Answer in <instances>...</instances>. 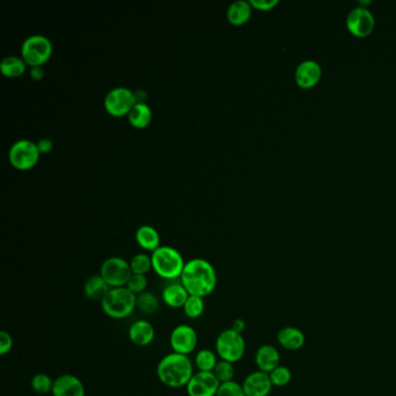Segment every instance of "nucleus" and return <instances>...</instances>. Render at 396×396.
<instances>
[{"mask_svg": "<svg viewBox=\"0 0 396 396\" xmlns=\"http://www.w3.org/2000/svg\"><path fill=\"white\" fill-rule=\"evenodd\" d=\"M179 280L189 295L206 298L214 293L218 286V273L211 263L206 259L193 258L186 262Z\"/></svg>", "mask_w": 396, "mask_h": 396, "instance_id": "1", "label": "nucleus"}, {"mask_svg": "<svg viewBox=\"0 0 396 396\" xmlns=\"http://www.w3.org/2000/svg\"><path fill=\"white\" fill-rule=\"evenodd\" d=\"M194 364L189 356L170 352L157 364V378L169 388L186 387L194 375Z\"/></svg>", "mask_w": 396, "mask_h": 396, "instance_id": "2", "label": "nucleus"}, {"mask_svg": "<svg viewBox=\"0 0 396 396\" xmlns=\"http://www.w3.org/2000/svg\"><path fill=\"white\" fill-rule=\"evenodd\" d=\"M153 271L162 279L176 281L180 279L186 262L177 249L160 245L151 254Z\"/></svg>", "mask_w": 396, "mask_h": 396, "instance_id": "3", "label": "nucleus"}, {"mask_svg": "<svg viewBox=\"0 0 396 396\" xmlns=\"http://www.w3.org/2000/svg\"><path fill=\"white\" fill-rule=\"evenodd\" d=\"M102 312L113 320H124L136 309V295L127 287L111 288L100 302Z\"/></svg>", "mask_w": 396, "mask_h": 396, "instance_id": "4", "label": "nucleus"}, {"mask_svg": "<svg viewBox=\"0 0 396 396\" xmlns=\"http://www.w3.org/2000/svg\"><path fill=\"white\" fill-rule=\"evenodd\" d=\"M215 352L218 359L236 364L243 359L247 351V343L243 334L236 332L232 328L222 330L215 339Z\"/></svg>", "mask_w": 396, "mask_h": 396, "instance_id": "5", "label": "nucleus"}, {"mask_svg": "<svg viewBox=\"0 0 396 396\" xmlns=\"http://www.w3.org/2000/svg\"><path fill=\"white\" fill-rule=\"evenodd\" d=\"M41 153L37 148V142H33L27 138L18 140L13 143L8 153V160L12 167L19 171H28L33 169L39 160Z\"/></svg>", "mask_w": 396, "mask_h": 396, "instance_id": "6", "label": "nucleus"}, {"mask_svg": "<svg viewBox=\"0 0 396 396\" xmlns=\"http://www.w3.org/2000/svg\"><path fill=\"white\" fill-rule=\"evenodd\" d=\"M53 55V44L48 37L44 35H32L27 37L21 47V57L26 64L33 66H42L47 63Z\"/></svg>", "mask_w": 396, "mask_h": 396, "instance_id": "7", "label": "nucleus"}, {"mask_svg": "<svg viewBox=\"0 0 396 396\" xmlns=\"http://www.w3.org/2000/svg\"><path fill=\"white\" fill-rule=\"evenodd\" d=\"M99 274L104 278L109 287H126L128 280L133 276L131 264L121 257H109L100 266Z\"/></svg>", "mask_w": 396, "mask_h": 396, "instance_id": "8", "label": "nucleus"}, {"mask_svg": "<svg viewBox=\"0 0 396 396\" xmlns=\"http://www.w3.org/2000/svg\"><path fill=\"white\" fill-rule=\"evenodd\" d=\"M136 105L135 92L127 88H114L106 95L104 100L106 112L112 117H124Z\"/></svg>", "mask_w": 396, "mask_h": 396, "instance_id": "9", "label": "nucleus"}, {"mask_svg": "<svg viewBox=\"0 0 396 396\" xmlns=\"http://www.w3.org/2000/svg\"><path fill=\"white\" fill-rule=\"evenodd\" d=\"M198 334L196 329L189 324H179L173 328L170 334V348L172 352L179 353L182 356H189L194 352L198 346Z\"/></svg>", "mask_w": 396, "mask_h": 396, "instance_id": "10", "label": "nucleus"}, {"mask_svg": "<svg viewBox=\"0 0 396 396\" xmlns=\"http://www.w3.org/2000/svg\"><path fill=\"white\" fill-rule=\"evenodd\" d=\"M220 385L213 372L196 371L185 388L189 396H216Z\"/></svg>", "mask_w": 396, "mask_h": 396, "instance_id": "11", "label": "nucleus"}, {"mask_svg": "<svg viewBox=\"0 0 396 396\" xmlns=\"http://www.w3.org/2000/svg\"><path fill=\"white\" fill-rule=\"evenodd\" d=\"M375 17L365 8H355L346 18L348 30L358 37H365L375 28Z\"/></svg>", "mask_w": 396, "mask_h": 396, "instance_id": "12", "label": "nucleus"}, {"mask_svg": "<svg viewBox=\"0 0 396 396\" xmlns=\"http://www.w3.org/2000/svg\"><path fill=\"white\" fill-rule=\"evenodd\" d=\"M242 387L247 396H269L273 385L269 373L257 370L245 377Z\"/></svg>", "mask_w": 396, "mask_h": 396, "instance_id": "13", "label": "nucleus"}, {"mask_svg": "<svg viewBox=\"0 0 396 396\" xmlns=\"http://www.w3.org/2000/svg\"><path fill=\"white\" fill-rule=\"evenodd\" d=\"M51 394L53 396H85L86 389L77 375L66 373L55 379Z\"/></svg>", "mask_w": 396, "mask_h": 396, "instance_id": "14", "label": "nucleus"}, {"mask_svg": "<svg viewBox=\"0 0 396 396\" xmlns=\"http://www.w3.org/2000/svg\"><path fill=\"white\" fill-rule=\"evenodd\" d=\"M322 76V69L319 63L312 59L300 63L295 71V80L302 88H310L315 86Z\"/></svg>", "mask_w": 396, "mask_h": 396, "instance_id": "15", "label": "nucleus"}, {"mask_svg": "<svg viewBox=\"0 0 396 396\" xmlns=\"http://www.w3.org/2000/svg\"><path fill=\"white\" fill-rule=\"evenodd\" d=\"M156 336L155 328L149 321L138 320L131 324L128 329V337L136 346H148L153 342Z\"/></svg>", "mask_w": 396, "mask_h": 396, "instance_id": "16", "label": "nucleus"}, {"mask_svg": "<svg viewBox=\"0 0 396 396\" xmlns=\"http://www.w3.org/2000/svg\"><path fill=\"white\" fill-rule=\"evenodd\" d=\"M189 296V292L186 291L180 280L169 281V284L163 288L162 294H160V299H162V302H164V305L173 309H182Z\"/></svg>", "mask_w": 396, "mask_h": 396, "instance_id": "17", "label": "nucleus"}, {"mask_svg": "<svg viewBox=\"0 0 396 396\" xmlns=\"http://www.w3.org/2000/svg\"><path fill=\"white\" fill-rule=\"evenodd\" d=\"M254 363L259 371L271 373L280 365L279 351L270 344L259 346L254 355Z\"/></svg>", "mask_w": 396, "mask_h": 396, "instance_id": "18", "label": "nucleus"}, {"mask_svg": "<svg viewBox=\"0 0 396 396\" xmlns=\"http://www.w3.org/2000/svg\"><path fill=\"white\" fill-rule=\"evenodd\" d=\"M276 341L285 350L298 351L305 346V336L299 328L285 327L276 334Z\"/></svg>", "mask_w": 396, "mask_h": 396, "instance_id": "19", "label": "nucleus"}, {"mask_svg": "<svg viewBox=\"0 0 396 396\" xmlns=\"http://www.w3.org/2000/svg\"><path fill=\"white\" fill-rule=\"evenodd\" d=\"M135 240L138 247L144 251H149L153 254L160 247V236L151 225H141L135 234Z\"/></svg>", "mask_w": 396, "mask_h": 396, "instance_id": "20", "label": "nucleus"}, {"mask_svg": "<svg viewBox=\"0 0 396 396\" xmlns=\"http://www.w3.org/2000/svg\"><path fill=\"white\" fill-rule=\"evenodd\" d=\"M109 290L111 287L100 274H93L84 284V294L92 301L102 302Z\"/></svg>", "mask_w": 396, "mask_h": 396, "instance_id": "21", "label": "nucleus"}, {"mask_svg": "<svg viewBox=\"0 0 396 396\" xmlns=\"http://www.w3.org/2000/svg\"><path fill=\"white\" fill-rule=\"evenodd\" d=\"M251 13H252V6L250 1L237 0L228 8L227 19L232 25H244L250 19Z\"/></svg>", "mask_w": 396, "mask_h": 396, "instance_id": "22", "label": "nucleus"}, {"mask_svg": "<svg viewBox=\"0 0 396 396\" xmlns=\"http://www.w3.org/2000/svg\"><path fill=\"white\" fill-rule=\"evenodd\" d=\"M153 120V112L147 102H136L131 113L128 114V121L133 127L143 129L148 127Z\"/></svg>", "mask_w": 396, "mask_h": 396, "instance_id": "23", "label": "nucleus"}, {"mask_svg": "<svg viewBox=\"0 0 396 396\" xmlns=\"http://www.w3.org/2000/svg\"><path fill=\"white\" fill-rule=\"evenodd\" d=\"M27 70V64L22 57L11 55L5 57L0 63V73L6 78H18L21 77Z\"/></svg>", "mask_w": 396, "mask_h": 396, "instance_id": "24", "label": "nucleus"}, {"mask_svg": "<svg viewBox=\"0 0 396 396\" xmlns=\"http://www.w3.org/2000/svg\"><path fill=\"white\" fill-rule=\"evenodd\" d=\"M218 357L215 352V350L201 349L196 353L193 364L196 367V371L200 372H213L214 371L216 364L218 363Z\"/></svg>", "mask_w": 396, "mask_h": 396, "instance_id": "25", "label": "nucleus"}, {"mask_svg": "<svg viewBox=\"0 0 396 396\" xmlns=\"http://www.w3.org/2000/svg\"><path fill=\"white\" fill-rule=\"evenodd\" d=\"M160 300L153 292H143L136 296V309L144 315L156 314L160 309Z\"/></svg>", "mask_w": 396, "mask_h": 396, "instance_id": "26", "label": "nucleus"}, {"mask_svg": "<svg viewBox=\"0 0 396 396\" xmlns=\"http://www.w3.org/2000/svg\"><path fill=\"white\" fill-rule=\"evenodd\" d=\"M205 298L196 296V295H189V299L186 300L185 305L182 307V312L185 314L186 317L191 320H196L202 317L205 313Z\"/></svg>", "mask_w": 396, "mask_h": 396, "instance_id": "27", "label": "nucleus"}, {"mask_svg": "<svg viewBox=\"0 0 396 396\" xmlns=\"http://www.w3.org/2000/svg\"><path fill=\"white\" fill-rule=\"evenodd\" d=\"M131 269L133 274H142L147 276L153 270V262H151V254L141 252L135 254L131 259Z\"/></svg>", "mask_w": 396, "mask_h": 396, "instance_id": "28", "label": "nucleus"}, {"mask_svg": "<svg viewBox=\"0 0 396 396\" xmlns=\"http://www.w3.org/2000/svg\"><path fill=\"white\" fill-rule=\"evenodd\" d=\"M53 386L54 380L50 378V375L46 373H37L30 380V387L40 395H46L48 393L53 392Z\"/></svg>", "mask_w": 396, "mask_h": 396, "instance_id": "29", "label": "nucleus"}, {"mask_svg": "<svg viewBox=\"0 0 396 396\" xmlns=\"http://www.w3.org/2000/svg\"><path fill=\"white\" fill-rule=\"evenodd\" d=\"M213 373H214L215 377H216L220 384L234 381L235 367H234V364L220 359L218 360V363L216 364Z\"/></svg>", "mask_w": 396, "mask_h": 396, "instance_id": "30", "label": "nucleus"}, {"mask_svg": "<svg viewBox=\"0 0 396 396\" xmlns=\"http://www.w3.org/2000/svg\"><path fill=\"white\" fill-rule=\"evenodd\" d=\"M270 379L272 381L273 387H285L292 380V372L287 366L279 365L269 373Z\"/></svg>", "mask_w": 396, "mask_h": 396, "instance_id": "31", "label": "nucleus"}, {"mask_svg": "<svg viewBox=\"0 0 396 396\" xmlns=\"http://www.w3.org/2000/svg\"><path fill=\"white\" fill-rule=\"evenodd\" d=\"M126 287L138 296V294H141L143 292L148 291L147 290V287H148V278H147V276H142V274H133L131 276V279L128 280Z\"/></svg>", "mask_w": 396, "mask_h": 396, "instance_id": "32", "label": "nucleus"}, {"mask_svg": "<svg viewBox=\"0 0 396 396\" xmlns=\"http://www.w3.org/2000/svg\"><path fill=\"white\" fill-rule=\"evenodd\" d=\"M216 396H247L244 393L243 387L238 382L230 381L221 384L218 387Z\"/></svg>", "mask_w": 396, "mask_h": 396, "instance_id": "33", "label": "nucleus"}, {"mask_svg": "<svg viewBox=\"0 0 396 396\" xmlns=\"http://www.w3.org/2000/svg\"><path fill=\"white\" fill-rule=\"evenodd\" d=\"M15 346V341L10 332L3 330L0 332V356H6L8 353L11 352Z\"/></svg>", "mask_w": 396, "mask_h": 396, "instance_id": "34", "label": "nucleus"}, {"mask_svg": "<svg viewBox=\"0 0 396 396\" xmlns=\"http://www.w3.org/2000/svg\"><path fill=\"white\" fill-rule=\"evenodd\" d=\"M279 0H250L252 8H257L259 11H270L271 8L276 6Z\"/></svg>", "mask_w": 396, "mask_h": 396, "instance_id": "35", "label": "nucleus"}, {"mask_svg": "<svg viewBox=\"0 0 396 396\" xmlns=\"http://www.w3.org/2000/svg\"><path fill=\"white\" fill-rule=\"evenodd\" d=\"M37 144L41 155H42V153H50L53 147H54V143H53L50 138H41V140L37 141Z\"/></svg>", "mask_w": 396, "mask_h": 396, "instance_id": "36", "label": "nucleus"}, {"mask_svg": "<svg viewBox=\"0 0 396 396\" xmlns=\"http://www.w3.org/2000/svg\"><path fill=\"white\" fill-rule=\"evenodd\" d=\"M30 75L34 80H39L44 79V70L42 66H33V68H30Z\"/></svg>", "mask_w": 396, "mask_h": 396, "instance_id": "37", "label": "nucleus"}, {"mask_svg": "<svg viewBox=\"0 0 396 396\" xmlns=\"http://www.w3.org/2000/svg\"><path fill=\"white\" fill-rule=\"evenodd\" d=\"M230 328H232L233 330L236 331V332L243 334L245 328H247V323H245V321H244L243 319H236V320L233 321V323H232V327Z\"/></svg>", "mask_w": 396, "mask_h": 396, "instance_id": "38", "label": "nucleus"}]
</instances>
